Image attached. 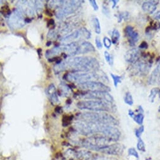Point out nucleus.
<instances>
[{"label": "nucleus", "instance_id": "1", "mask_svg": "<svg viewBox=\"0 0 160 160\" xmlns=\"http://www.w3.org/2000/svg\"><path fill=\"white\" fill-rule=\"evenodd\" d=\"M100 69L98 60L92 57H71L62 62L54 67L56 73H59L66 70H72L75 72H86L90 70Z\"/></svg>", "mask_w": 160, "mask_h": 160}, {"label": "nucleus", "instance_id": "2", "mask_svg": "<svg viewBox=\"0 0 160 160\" xmlns=\"http://www.w3.org/2000/svg\"><path fill=\"white\" fill-rule=\"evenodd\" d=\"M74 128L82 134H102L109 138L112 142L119 140L121 135L120 132L117 128L110 125L80 121L74 122Z\"/></svg>", "mask_w": 160, "mask_h": 160}, {"label": "nucleus", "instance_id": "3", "mask_svg": "<svg viewBox=\"0 0 160 160\" xmlns=\"http://www.w3.org/2000/svg\"><path fill=\"white\" fill-rule=\"evenodd\" d=\"M95 48L93 45L88 42L82 40L70 43L64 44L61 46L55 47L47 52V57L56 55L60 53L64 54L66 56L73 57L74 55L85 54L89 52H95Z\"/></svg>", "mask_w": 160, "mask_h": 160}, {"label": "nucleus", "instance_id": "4", "mask_svg": "<svg viewBox=\"0 0 160 160\" xmlns=\"http://www.w3.org/2000/svg\"><path fill=\"white\" fill-rule=\"evenodd\" d=\"M77 118L79 121L100 124L117 126L119 121L111 114L104 112H87L77 114Z\"/></svg>", "mask_w": 160, "mask_h": 160}, {"label": "nucleus", "instance_id": "5", "mask_svg": "<svg viewBox=\"0 0 160 160\" xmlns=\"http://www.w3.org/2000/svg\"><path fill=\"white\" fill-rule=\"evenodd\" d=\"M76 106L79 109L88 110L92 112H106L111 111L113 109L112 104L102 101L92 99L80 101L77 103Z\"/></svg>", "mask_w": 160, "mask_h": 160}, {"label": "nucleus", "instance_id": "6", "mask_svg": "<svg viewBox=\"0 0 160 160\" xmlns=\"http://www.w3.org/2000/svg\"><path fill=\"white\" fill-rule=\"evenodd\" d=\"M112 142L111 140L104 135L95 134L85 139L83 142V144L88 149L100 151L109 146Z\"/></svg>", "mask_w": 160, "mask_h": 160}, {"label": "nucleus", "instance_id": "7", "mask_svg": "<svg viewBox=\"0 0 160 160\" xmlns=\"http://www.w3.org/2000/svg\"><path fill=\"white\" fill-rule=\"evenodd\" d=\"M91 38V33L86 28H81L74 31L69 35L62 38L61 41L63 43H70L75 42L82 41L84 39H90Z\"/></svg>", "mask_w": 160, "mask_h": 160}, {"label": "nucleus", "instance_id": "8", "mask_svg": "<svg viewBox=\"0 0 160 160\" xmlns=\"http://www.w3.org/2000/svg\"><path fill=\"white\" fill-rule=\"evenodd\" d=\"M81 3L80 1H64L62 5L58 8L56 17L60 19L74 13L81 6Z\"/></svg>", "mask_w": 160, "mask_h": 160}, {"label": "nucleus", "instance_id": "9", "mask_svg": "<svg viewBox=\"0 0 160 160\" xmlns=\"http://www.w3.org/2000/svg\"><path fill=\"white\" fill-rule=\"evenodd\" d=\"M67 81L75 82L77 84H81L88 81H90L91 79L93 78L92 73H88L86 72H74L66 74L64 77Z\"/></svg>", "mask_w": 160, "mask_h": 160}, {"label": "nucleus", "instance_id": "10", "mask_svg": "<svg viewBox=\"0 0 160 160\" xmlns=\"http://www.w3.org/2000/svg\"><path fill=\"white\" fill-rule=\"evenodd\" d=\"M82 96L85 99L102 101L110 104L114 102L113 97L108 92L88 91L82 94Z\"/></svg>", "mask_w": 160, "mask_h": 160}, {"label": "nucleus", "instance_id": "11", "mask_svg": "<svg viewBox=\"0 0 160 160\" xmlns=\"http://www.w3.org/2000/svg\"><path fill=\"white\" fill-rule=\"evenodd\" d=\"M77 86L83 90L88 91H102V92H109L110 88L101 82L97 81H88L81 84H78Z\"/></svg>", "mask_w": 160, "mask_h": 160}, {"label": "nucleus", "instance_id": "12", "mask_svg": "<svg viewBox=\"0 0 160 160\" xmlns=\"http://www.w3.org/2000/svg\"><path fill=\"white\" fill-rule=\"evenodd\" d=\"M25 23V20H24L22 15L17 10L11 15L9 20V25L12 28L15 29L24 27Z\"/></svg>", "mask_w": 160, "mask_h": 160}, {"label": "nucleus", "instance_id": "13", "mask_svg": "<svg viewBox=\"0 0 160 160\" xmlns=\"http://www.w3.org/2000/svg\"><path fill=\"white\" fill-rule=\"evenodd\" d=\"M124 149V146L121 144H112L102 149L100 152L109 155H120Z\"/></svg>", "mask_w": 160, "mask_h": 160}, {"label": "nucleus", "instance_id": "14", "mask_svg": "<svg viewBox=\"0 0 160 160\" xmlns=\"http://www.w3.org/2000/svg\"><path fill=\"white\" fill-rule=\"evenodd\" d=\"M151 67V64L144 61V60H137L135 62V65L134 70L136 72L140 75H146Z\"/></svg>", "mask_w": 160, "mask_h": 160}, {"label": "nucleus", "instance_id": "15", "mask_svg": "<svg viewBox=\"0 0 160 160\" xmlns=\"http://www.w3.org/2000/svg\"><path fill=\"white\" fill-rule=\"evenodd\" d=\"M141 56V52L139 49L134 48L128 50L124 58L126 62L129 63H134L139 60Z\"/></svg>", "mask_w": 160, "mask_h": 160}, {"label": "nucleus", "instance_id": "16", "mask_svg": "<svg viewBox=\"0 0 160 160\" xmlns=\"http://www.w3.org/2000/svg\"><path fill=\"white\" fill-rule=\"evenodd\" d=\"M125 33L128 38L130 45H134L139 40L138 33L134 30V28L130 25H128L125 27Z\"/></svg>", "mask_w": 160, "mask_h": 160}, {"label": "nucleus", "instance_id": "17", "mask_svg": "<svg viewBox=\"0 0 160 160\" xmlns=\"http://www.w3.org/2000/svg\"><path fill=\"white\" fill-rule=\"evenodd\" d=\"M157 3L158 2L155 1L145 2L142 5V9L146 13H148L149 14H152L156 10V6L157 5Z\"/></svg>", "mask_w": 160, "mask_h": 160}, {"label": "nucleus", "instance_id": "18", "mask_svg": "<svg viewBox=\"0 0 160 160\" xmlns=\"http://www.w3.org/2000/svg\"><path fill=\"white\" fill-rule=\"evenodd\" d=\"M160 82V62L157 66V67L154 69L151 75L149 78V84L154 85L157 82Z\"/></svg>", "mask_w": 160, "mask_h": 160}, {"label": "nucleus", "instance_id": "19", "mask_svg": "<svg viewBox=\"0 0 160 160\" xmlns=\"http://www.w3.org/2000/svg\"><path fill=\"white\" fill-rule=\"evenodd\" d=\"M92 75L93 76V78H96L97 80H99V81H101L102 82H104L105 83L109 82V78L106 75V73L104 71L100 69L93 71L92 72Z\"/></svg>", "mask_w": 160, "mask_h": 160}, {"label": "nucleus", "instance_id": "20", "mask_svg": "<svg viewBox=\"0 0 160 160\" xmlns=\"http://www.w3.org/2000/svg\"><path fill=\"white\" fill-rule=\"evenodd\" d=\"M47 94L49 96L50 100L52 104H56L59 101L57 95L56 87L54 84H51L47 88Z\"/></svg>", "mask_w": 160, "mask_h": 160}, {"label": "nucleus", "instance_id": "21", "mask_svg": "<svg viewBox=\"0 0 160 160\" xmlns=\"http://www.w3.org/2000/svg\"><path fill=\"white\" fill-rule=\"evenodd\" d=\"M159 96V98H160V89L159 88H153L149 96V100L151 102H153L156 97Z\"/></svg>", "mask_w": 160, "mask_h": 160}, {"label": "nucleus", "instance_id": "22", "mask_svg": "<svg viewBox=\"0 0 160 160\" xmlns=\"http://www.w3.org/2000/svg\"><path fill=\"white\" fill-rule=\"evenodd\" d=\"M93 23L95 28V32L97 34L99 35L101 33V27H100V23L97 18H94L93 19Z\"/></svg>", "mask_w": 160, "mask_h": 160}, {"label": "nucleus", "instance_id": "23", "mask_svg": "<svg viewBox=\"0 0 160 160\" xmlns=\"http://www.w3.org/2000/svg\"><path fill=\"white\" fill-rule=\"evenodd\" d=\"M120 33L119 32L116 30V29H114L113 31H112V42L113 44H116L117 43V42L119 41V38H120Z\"/></svg>", "mask_w": 160, "mask_h": 160}, {"label": "nucleus", "instance_id": "24", "mask_svg": "<svg viewBox=\"0 0 160 160\" xmlns=\"http://www.w3.org/2000/svg\"><path fill=\"white\" fill-rule=\"evenodd\" d=\"M110 75L113 79V81H114V85L115 88H117L118 84L119 83H120L122 82V78L120 76H119L117 75L114 74L112 73H110Z\"/></svg>", "mask_w": 160, "mask_h": 160}, {"label": "nucleus", "instance_id": "25", "mask_svg": "<svg viewBox=\"0 0 160 160\" xmlns=\"http://www.w3.org/2000/svg\"><path fill=\"white\" fill-rule=\"evenodd\" d=\"M124 102L129 106H132L133 104V103H134L133 98L130 92H128L125 94V96L124 98Z\"/></svg>", "mask_w": 160, "mask_h": 160}, {"label": "nucleus", "instance_id": "26", "mask_svg": "<svg viewBox=\"0 0 160 160\" xmlns=\"http://www.w3.org/2000/svg\"><path fill=\"white\" fill-rule=\"evenodd\" d=\"M144 115L142 113H139L138 114L135 115V116L134 117V121L139 125H142L143 123V121H144Z\"/></svg>", "mask_w": 160, "mask_h": 160}, {"label": "nucleus", "instance_id": "27", "mask_svg": "<svg viewBox=\"0 0 160 160\" xmlns=\"http://www.w3.org/2000/svg\"><path fill=\"white\" fill-rule=\"evenodd\" d=\"M104 56H105V58L106 61L109 63V65H112L113 63H114V60H113V58L111 56V55L107 51H105L104 52Z\"/></svg>", "mask_w": 160, "mask_h": 160}, {"label": "nucleus", "instance_id": "28", "mask_svg": "<svg viewBox=\"0 0 160 160\" xmlns=\"http://www.w3.org/2000/svg\"><path fill=\"white\" fill-rule=\"evenodd\" d=\"M137 148L139 151H146V146L144 141L141 139H139L137 141Z\"/></svg>", "mask_w": 160, "mask_h": 160}, {"label": "nucleus", "instance_id": "29", "mask_svg": "<svg viewBox=\"0 0 160 160\" xmlns=\"http://www.w3.org/2000/svg\"><path fill=\"white\" fill-rule=\"evenodd\" d=\"M103 43H104V47H105L106 48H107V49H109V48L111 47L112 43V40H111L109 38H108V37H105L104 38V39H103Z\"/></svg>", "mask_w": 160, "mask_h": 160}, {"label": "nucleus", "instance_id": "30", "mask_svg": "<svg viewBox=\"0 0 160 160\" xmlns=\"http://www.w3.org/2000/svg\"><path fill=\"white\" fill-rule=\"evenodd\" d=\"M72 116H64L63 117V120H62V122H63V126H66L69 124V123L71 121V120L72 119Z\"/></svg>", "mask_w": 160, "mask_h": 160}, {"label": "nucleus", "instance_id": "31", "mask_svg": "<svg viewBox=\"0 0 160 160\" xmlns=\"http://www.w3.org/2000/svg\"><path fill=\"white\" fill-rule=\"evenodd\" d=\"M128 153L131 156H134V157H136L137 158H139L138 153H137V152L136 151V149L134 148H130L128 150Z\"/></svg>", "mask_w": 160, "mask_h": 160}, {"label": "nucleus", "instance_id": "32", "mask_svg": "<svg viewBox=\"0 0 160 160\" xmlns=\"http://www.w3.org/2000/svg\"><path fill=\"white\" fill-rule=\"evenodd\" d=\"M144 126H141V127L139 128V129H136V131H135V134H136V136L137 137V138H139L141 136V134L144 131Z\"/></svg>", "mask_w": 160, "mask_h": 160}, {"label": "nucleus", "instance_id": "33", "mask_svg": "<svg viewBox=\"0 0 160 160\" xmlns=\"http://www.w3.org/2000/svg\"><path fill=\"white\" fill-rule=\"evenodd\" d=\"M95 44H96V46L97 47L99 48V49H102V47H103V44L100 39L99 37H97L96 39H95Z\"/></svg>", "mask_w": 160, "mask_h": 160}, {"label": "nucleus", "instance_id": "34", "mask_svg": "<svg viewBox=\"0 0 160 160\" xmlns=\"http://www.w3.org/2000/svg\"><path fill=\"white\" fill-rule=\"evenodd\" d=\"M89 3H90L91 6L93 7V8L95 11H97L99 10V6L97 4V2H96V1H95V0H90V1H89Z\"/></svg>", "mask_w": 160, "mask_h": 160}, {"label": "nucleus", "instance_id": "35", "mask_svg": "<svg viewBox=\"0 0 160 160\" xmlns=\"http://www.w3.org/2000/svg\"><path fill=\"white\" fill-rule=\"evenodd\" d=\"M2 12H3V13H10V9H9V8H8V6H5V7H2Z\"/></svg>", "mask_w": 160, "mask_h": 160}, {"label": "nucleus", "instance_id": "36", "mask_svg": "<svg viewBox=\"0 0 160 160\" xmlns=\"http://www.w3.org/2000/svg\"><path fill=\"white\" fill-rule=\"evenodd\" d=\"M93 160H115V159L109 158V157H100V158H97V159H93Z\"/></svg>", "mask_w": 160, "mask_h": 160}, {"label": "nucleus", "instance_id": "37", "mask_svg": "<svg viewBox=\"0 0 160 160\" xmlns=\"http://www.w3.org/2000/svg\"><path fill=\"white\" fill-rule=\"evenodd\" d=\"M146 48H147V43L146 42H142V43L139 46V48H141V49H145Z\"/></svg>", "mask_w": 160, "mask_h": 160}, {"label": "nucleus", "instance_id": "38", "mask_svg": "<svg viewBox=\"0 0 160 160\" xmlns=\"http://www.w3.org/2000/svg\"><path fill=\"white\" fill-rule=\"evenodd\" d=\"M154 18L156 20H160V10L155 13Z\"/></svg>", "mask_w": 160, "mask_h": 160}, {"label": "nucleus", "instance_id": "39", "mask_svg": "<svg viewBox=\"0 0 160 160\" xmlns=\"http://www.w3.org/2000/svg\"><path fill=\"white\" fill-rule=\"evenodd\" d=\"M129 115L131 117V118H134V117L135 116V114H134V111H132V110H129Z\"/></svg>", "mask_w": 160, "mask_h": 160}, {"label": "nucleus", "instance_id": "40", "mask_svg": "<svg viewBox=\"0 0 160 160\" xmlns=\"http://www.w3.org/2000/svg\"><path fill=\"white\" fill-rule=\"evenodd\" d=\"M104 11H105V12H104V14L105 15H107V16H108L109 15V10H108V9L107 8H105V7H103V12H104Z\"/></svg>", "mask_w": 160, "mask_h": 160}, {"label": "nucleus", "instance_id": "41", "mask_svg": "<svg viewBox=\"0 0 160 160\" xmlns=\"http://www.w3.org/2000/svg\"><path fill=\"white\" fill-rule=\"evenodd\" d=\"M112 3H114L113 4V6H112V8H114L115 7V6L117 5V3L119 2L118 0H112V1H111Z\"/></svg>", "mask_w": 160, "mask_h": 160}, {"label": "nucleus", "instance_id": "42", "mask_svg": "<svg viewBox=\"0 0 160 160\" xmlns=\"http://www.w3.org/2000/svg\"><path fill=\"white\" fill-rule=\"evenodd\" d=\"M55 111H56V112L59 113V112L61 111V108L60 106H57V107L56 108V109H55Z\"/></svg>", "mask_w": 160, "mask_h": 160}, {"label": "nucleus", "instance_id": "43", "mask_svg": "<svg viewBox=\"0 0 160 160\" xmlns=\"http://www.w3.org/2000/svg\"><path fill=\"white\" fill-rule=\"evenodd\" d=\"M49 24L51 25H52L54 24V20L53 19H50L49 22Z\"/></svg>", "mask_w": 160, "mask_h": 160}, {"label": "nucleus", "instance_id": "44", "mask_svg": "<svg viewBox=\"0 0 160 160\" xmlns=\"http://www.w3.org/2000/svg\"><path fill=\"white\" fill-rule=\"evenodd\" d=\"M45 13H46V15H48V16H52L51 13L49 11H48V10H46V11H45Z\"/></svg>", "mask_w": 160, "mask_h": 160}, {"label": "nucleus", "instance_id": "45", "mask_svg": "<svg viewBox=\"0 0 160 160\" xmlns=\"http://www.w3.org/2000/svg\"><path fill=\"white\" fill-rule=\"evenodd\" d=\"M66 103H67V104H70L71 103V100L70 99H68L67 100V101H66Z\"/></svg>", "mask_w": 160, "mask_h": 160}, {"label": "nucleus", "instance_id": "46", "mask_svg": "<svg viewBox=\"0 0 160 160\" xmlns=\"http://www.w3.org/2000/svg\"><path fill=\"white\" fill-rule=\"evenodd\" d=\"M51 42H49L47 43V46H49V45H51Z\"/></svg>", "mask_w": 160, "mask_h": 160}, {"label": "nucleus", "instance_id": "47", "mask_svg": "<svg viewBox=\"0 0 160 160\" xmlns=\"http://www.w3.org/2000/svg\"><path fill=\"white\" fill-rule=\"evenodd\" d=\"M159 111H160V110H159Z\"/></svg>", "mask_w": 160, "mask_h": 160}]
</instances>
